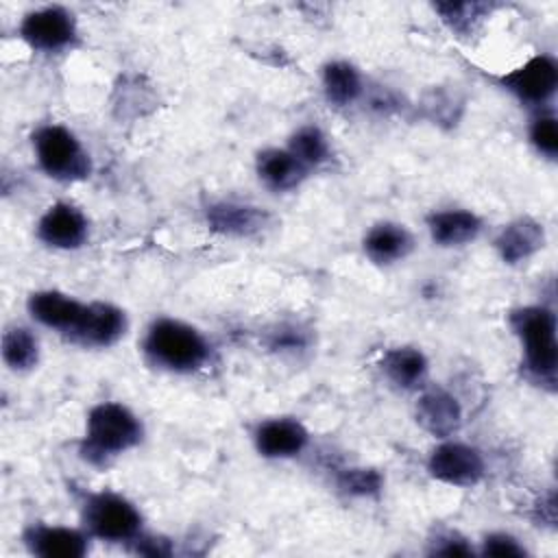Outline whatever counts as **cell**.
Wrapping results in <instances>:
<instances>
[{
    "label": "cell",
    "instance_id": "obj_20",
    "mask_svg": "<svg viewBox=\"0 0 558 558\" xmlns=\"http://www.w3.org/2000/svg\"><path fill=\"white\" fill-rule=\"evenodd\" d=\"M381 373L401 390H421L429 375V362L416 347H392L384 353Z\"/></svg>",
    "mask_w": 558,
    "mask_h": 558
},
{
    "label": "cell",
    "instance_id": "obj_10",
    "mask_svg": "<svg viewBox=\"0 0 558 558\" xmlns=\"http://www.w3.org/2000/svg\"><path fill=\"white\" fill-rule=\"evenodd\" d=\"M126 327L129 320L124 310H120L113 303L92 301L87 303V310L78 327L72 331L68 340L87 349H107L126 333Z\"/></svg>",
    "mask_w": 558,
    "mask_h": 558
},
{
    "label": "cell",
    "instance_id": "obj_3",
    "mask_svg": "<svg viewBox=\"0 0 558 558\" xmlns=\"http://www.w3.org/2000/svg\"><path fill=\"white\" fill-rule=\"evenodd\" d=\"M510 329L523 351L525 373L541 386L554 390L558 371L556 314L547 305H523L510 312Z\"/></svg>",
    "mask_w": 558,
    "mask_h": 558
},
{
    "label": "cell",
    "instance_id": "obj_12",
    "mask_svg": "<svg viewBox=\"0 0 558 558\" xmlns=\"http://www.w3.org/2000/svg\"><path fill=\"white\" fill-rule=\"evenodd\" d=\"M22 541L31 554L41 558H81L87 554L92 536L83 527L33 523L24 530Z\"/></svg>",
    "mask_w": 558,
    "mask_h": 558
},
{
    "label": "cell",
    "instance_id": "obj_26",
    "mask_svg": "<svg viewBox=\"0 0 558 558\" xmlns=\"http://www.w3.org/2000/svg\"><path fill=\"white\" fill-rule=\"evenodd\" d=\"M530 144L534 150L547 159H556L558 155V120L549 111H538L527 129Z\"/></svg>",
    "mask_w": 558,
    "mask_h": 558
},
{
    "label": "cell",
    "instance_id": "obj_28",
    "mask_svg": "<svg viewBox=\"0 0 558 558\" xmlns=\"http://www.w3.org/2000/svg\"><path fill=\"white\" fill-rule=\"evenodd\" d=\"M432 554H440V556H471L475 554V549L471 547V543L460 536L458 532H440L436 534V538L432 541Z\"/></svg>",
    "mask_w": 558,
    "mask_h": 558
},
{
    "label": "cell",
    "instance_id": "obj_21",
    "mask_svg": "<svg viewBox=\"0 0 558 558\" xmlns=\"http://www.w3.org/2000/svg\"><path fill=\"white\" fill-rule=\"evenodd\" d=\"M320 81L325 98L333 107H349L364 94V78L360 70L342 59L325 63Z\"/></svg>",
    "mask_w": 558,
    "mask_h": 558
},
{
    "label": "cell",
    "instance_id": "obj_22",
    "mask_svg": "<svg viewBox=\"0 0 558 558\" xmlns=\"http://www.w3.org/2000/svg\"><path fill=\"white\" fill-rule=\"evenodd\" d=\"M2 360L11 371H17V373L35 368L39 362L37 336L22 325L9 327L2 336Z\"/></svg>",
    "mask_w": 558,
    "mask_h": 558
},
{
    "label": "cell",
    "instance_id": "obj_13",
    "mask_svg": "<svg viewBox=\"0 0 558 558\" xmlns=\"http://www.w3.org/2000/svg\"><path fill=\"white\" fill-rule=\"evenodd\" d=\"M26 310L35 323L70 338L72 331L78 327L87 303L61 290H37L28 296Z\"/></svg>",
    "mask_w": 558,
    "mask_h": 558
},
{
    "label": "cell",
    "instance_id": "obj_5",
    "mask_svg": "<svg viewBox=\"0 0 558 558\" xmlns=\"http://www.w3.org/2000/svg\"><path fill=\"white\" fill-rule=\"evenodd\" d=\"M33 150L41 172L61 183L85 181L92 157L81 140L63 124H44L33 133Z\"/></svg>",
    "mask_w": 558,
    "mask_h": 558
},
{
    "label": "cell",
    "instance_id": "obj_18",
    "mask_svg": "<svg viewBox=\"0 0 558 558\" xmlns=\"http://www.w3.org/2000/svg\"><path fill=\"white\" fill-rule=\"evenodd\" d=\"M255 172L272 192H290L307 179V168L288 148H264L257 153Z\"/></svg>",
    "mask_w": 558,
    "mask_h": 558
},
{
    "label": "cell",
    "instance_id": "obj_16",
    "mask_svg": "<svg viewBox=\"0 0 558 558\" xmlns=\"http://www.w3.org/2000/svg\"><path fill=\"white\" fill-rule=\"evenodd\" d=\"M493 246L501 262L521 264L545 246V229L538 220L521 216L499 229V233L493 240Z\"/></svg>",
    "mask_w": 558,
    "mask_h": 558
},
{
    "label": "cell",
    "instance_id": "obj_23",
    "mask_svg": "<svg viewBox=\"0 0 558 558\" xmlns=\"http://www.w3.org/2000/svg\"><path fill=\"white\" fill-rule=\"evenodd\" d=\"M286 148H288L307 170L323 166V163L329 159V155H331L327 135H325L318 126H314V124L299 126V129L290 135Z\"/></svg>",
    "mask_w": 558,
    "mask_h": 558
},
{
    "label": "cell",
    "instance_id": "obj_4",
    "mask_svg": "<svg viewBox=\"0 0 558 558\" xmlns=\"http://www.w3.org/2000/svg\"><path fill=\"white\" fill-rule=\"evenodd\" d=\"M83 530L105 543H131L142 534L144 517L140 508L120 493H87L81 504Z\"/></svg>",
    "mask_w": 558,
    "mask_h": 558
},
{
    "label": "cell",
    "instance_id": "obj_30",
    "mask_svg": "<svg viewBox=\"0 0 558 558\" xmlns=\"http://www.w3.org/2000/svg\"><path fill=\"white\" fill-rule=\"evenodd\" d=\"M131 545L137 554H144V556H168L172 551V545L168 538L148 536L144 532L135 541H131Z\"/></svg>",
    "mask_w": 558,
    "mask_h": 558
},
{
    "label": "cell",
    "instance_id": "obj_15",
    "mask_svg": "<svg viewBox=\"0 0 558 558\" xmlns=\"http://www.w3.org/2000/svg\"><path fill=\"white\" fill-rule=\"evenodd\" d=\"M205 220L214 233L229 238H251L268 227L270 216L257 205L238 201H214L205 209Z\"/></svg>",
    "mask_w": 558,
    "mask_h": 558
},
{
    "label": "cell",
    "instance_id": "obj_24",
    "mask_svg": "<svg viewBox=\"0 0 558 558\" xmlns=\"http://www.w3.org/2000/svg\"><path fill=\"white\" fill-rule=\"evenodd\" d=\"M434 9L440 13V20L460 37L473 35L486 13H490V7L482 2H438Z\"/></svg>",
    "mask_w": 558,
    "mask_h": 558
},
{
    "label": "cell",
    "instance_id": "obj_17",
    "mask_svg": "<svg viewBox=\"0 0 558 558\" xmlns=\"http://www.w3.org/2000/svg\"><path fill=\"white\" fill-rule=\"evenodd\" d=\"M362 248L373 264L390 266L405 259L412 253L414 235L408 231V227L399 222L381 220L366 231L362 240Z\"/></svg>",
    "mask_w": 558,
    "mask_h": 558
},
{
    "label": "cell",
    "instance_id": "obj_7",
    "mask_svg": "<svg viewBox=\"0 0 558 558\" xmlns=\"http://www.w3.org/2000/svg\"><path fill=\"white\" fill-rule=\"evenodd\" d=\"M20 37L37 52H61L72 48L78 28L74 15L63 7H41L24 15Z\"/></svg>",
    "mask_w": 558,
    "mask_h": 558
},
{
    "label": "cell",
    "instance_id": "obj_6",
    "mask_svg": "<svg viewBox=\"0 0 558 558\" xmlns=\"http://www.w3.org/2000/svg\"><path fill=\"white\" fill-rule=\"evenodd\" d=\"M427 471L442 484L469 488L482 482L486 460L477 447L442 438V442H438L427 456Z\"/></svg>",
    "mask_w": 558,
    "mask_h": 558
},
{
    "label": "cell",
    "instance_id": "obj_25",
    "mask_svg": "<svg viewBox=\"0 0 558 558\" xmlns=\"http://www.w3.org/2000/svg\"><path fill=\"white\" fill-rule=\"evenodd\" d=\"M338 488L349 497H375L384 488V477L371 466H349L338 473Z\"/></svg>",
    "mask_w": 558,
    "mask_h": 558
},
{
    "label": "cell",
    "instance_id": "obj_8",
    "mask_svg": "<svg viewBox=\"0 0 558 558\" xmlns=\"http://www.w3.org/2000/svg\"><path fill=\"white\" fill-rule=\"evenodd\" d=\"M499 83L519 102L530 107L547 105L558 89V65L549 54H534L519 68L499 76Z\"/></svg>",
    "mask_w": 558,
    "mask_h": 558
},
{
    "label": "cell",
    "instance_id": "obj_19",
    "mask_svg": "<svg viewBox=\"0 0 558 558\" xmlns=\"http://www.w3.org/2000/svg\"><path fill=\"white\" fill-rule=\"evenodd\" d=\"M482 218L471 209H440L427 216V231L434 244L451 248L473 242L482 233Z\"/></svg>",
    "mask_w": 558,
    "mask_h": 558
},
{
    "label": "cell",
    "instance_id": "obj_11",
    "mask_svg": "<svg viewBox=\"0 0 558 558\" xmlns=\"http://www.w3.org/2000/svg\"><path fill=\"white\" fill-rule=\"evenodd\" d=\"M310 442L307 427L294 416H275L257 423L253 445L259 456L270 460H286L299 456Z\"/></svg>",
    "mask_w": 558,
    "mask_h": 558
},
{
    "label": "cell",
    "instance_id": "obj_9",
    "mask_svg": "<svg viewBox=\"0 0 558 558\" xmlns=\"http://www.w3.org/2000/svg\"><path fill=\"white\" fill-rule=\"evenodd\" d=\"M37 238L50 248L74 251L87 242L89 220L76 205L59 201L50 205L39 218Z\"/></svg>",
    "mask_w": 558,
    "mask_h": 558
},
{
    "label": "cell",
    "instance_id": "obj_29",
    "mask_svg": "<svg viewBox=\"0 0 558 558\" xmlns=\"http://www.w3.org/2000/svg\"><path fill=\"white\" fill-rule=\"evenodd\" d=\"M305 344H307L305 333L294 325H279L268 340V347L277 351H301L305 349Z\"/></svg>",
    "mask_w": 558,
    "mask_h": 558
},
{
    "label": "cell",
    "instance_id": "obj_2",
    "mask_svg": "<svg viewBox=\"0 0 558 558\" xmlns=\"http://www.w3.org/2000/svg\"><path fill=\"white\" fill-rule=\"evenodd\" d=\"M142 438L144 425L131 408L118 401H102L87 412L81 456L94 466H105L116 456L137 447Z\"/></svg>",
    "mask_w": 558,
    "mask_h": 558
},
{
    "label": "cell",
    "instance_id": "obj_14",
    "mask_svg": "<svg viewBox=\"0 0 558 558\" xmlns=\"http://www.w3.org/2000/svg\"><path fill=\"white\" fill-rule=\"evenodd\" d=\"M414 414L418 425L440 440L453 436L462 425V405L442 386H423Z\"/></svg>",
    "mask_w": 558,
    "mask_h": 558
},
{
    "label": "cell",
    "instance_id": "obj_27",
    "mask_svg": "<svg viewBox=\"0 0 558 558\" xmlns=\"http://www.w3.org/2000/svg\"><path fill=\"white\" fill-rule=\"evenodd\" d=\"M480 554L484 556H525V547L519 543L517 536L508 534V532H490L482 538V547H480Z\"/></svg>",
    "mask_w": 558,
    "mask_h": 558
},
{
    "label": "cell",
    "instance_id": "obj_1",
    "mask_svg": "<svg viewBox=\"0 0 558 558\" xmlns=\"http://www.w3.org/2000/svg\"><path fill=\"white\" fill-rule=\"evenodd\" d=\"M142 351L153 366L179 375L205 368L211 357V344L203 331L170 316H159L148 325Z\"/></svg>",
    "mask_w": 558,
    "mask_h": 558
}]
</instances>
